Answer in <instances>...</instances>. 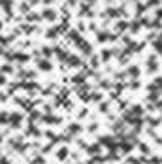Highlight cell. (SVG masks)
I'll return each instance as SVG.
<instances>
[{"instance_id":"obj_1","label":"cell","mask_w":162,"mask_h":164,"mask_svg":"<svg viewBox=\"0 0 162 164\" xmlns=\"http://www.w3.org/2000/svg\"><path fill=\"white\" fill-rule=\"evenodd\" d=\"M42 17H45L47 21H53L55 17H57V13L53 11V10H43V13H42Z\"/></svg>"},{"instance_id":"obj_3","label":"cell","mask_w":162,"mask_h":164,"mask_svg":"<svg viewBox=\"0 0 162 164\" xmlns=\"http://www.w3.org/2000/svg\"><path fill=\"white\" fill-rule=\"evenodd\" d=\"M68 4H70V6H76V4H77V0H68Z\"/></svg>"},{"instance_id":"obj_4","label":"cell","mask_w":162,"mask_h":164,"mask_svg":"<svg viewBox=\"0 0 162 164\" xmlns=\"http://www.w3.org/2000/svg\"><path fill=\"white\" fill-rule=\"evenodd\" d=\"M43 2H45V4H51V2H53V0H43Z\"/></svg>"},{"instance_id":"obj_2","label":"cell","mask_w":162,"mask_h":164,"mask_svg":"<svg viewBox=\"0 0 162 164\" xmlns=\"http://www.w3.org/2000/svg\"><path fill=\"white\" fill-rule=\"evenodd\" d=\"M158 2H160V0H147V8H155Z\"/></svg>"}]
</instances>
